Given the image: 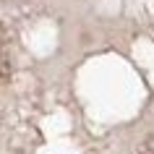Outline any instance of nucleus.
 <instances>
[{"label": "nucleus", "instance_id": "f257e3e1", "mask_svg": "<svg viewBox=\"0 0 154 154\" xmlns=\"http://www.w3.org/2000/svg\"><path fill=\"white\" fill-rule=\"evenodd\" d=\"M8 76H11V63L5 55H0V81H5Z\"/></svg>", "mask_w": 154, "mask_h": 154}]
</instances>
